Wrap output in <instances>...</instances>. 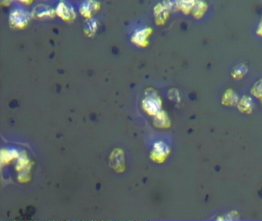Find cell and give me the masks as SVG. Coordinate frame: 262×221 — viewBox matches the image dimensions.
<instances>
[{
  "instance_id": "2",
  "label": "cell",
  "mask_w": 262,
  "mask_h": 221,
  "mask_svg": "<svg viewBox=\"0 0 262 221\" xmlns=\"http://www.w3.org/2000/svg\"><path fill=\"white\" fill-rule=\"evenodd\" d=\"M56 16L66 22H72L77 18V14L74 8L66 1H60L55 7Z\"/></svg>"
},
{
  "instance_id": "9",
  "label": "cell",
  "mask_w": 262,
  "mask_h": 221,
  "mask_svg": "<svg viewBox=\"0 0 262 221\" xmlns=\"http://www.w3.org/2000/svg\"><path fill=\"white\" fill-rule=\"evenodd\" d=\"M98 29V22L97 20L92 19V20H87V22L85 24L84 33L88 37H93L96 34L97 31Z\"/></svg>"
},
{
  "instance_id": "6",
  "label": "cell",
  "mask_w": 262,
  "mask_h": 221,
  "mask_svg": "<svg viewBox=\"0 0 262 221\" xmlns=\"http://www.w3.org/2000/svg\"><path fill=\"white\" fill-rule=\"evenodd\" d=\"M170 13L171 12L165 6L163 2H159V3L156 4L153 9L155 24L159 26L166 25V22L169 19Z\"/></svg>"
},
{
  "instance_id": "14",
  "label": "cell",
  "mask_w": 262,
  "mask_h": 221,
  "mask_svg": "<svg viewBox=\"0 0 262 221\" xmlns=\"http://www.w3.org/2000/svg\"><path fill=\"white\" fill-rule=\"evenodd\" d=\"M18 1H20L22 3L25 4V5H29L33 2L34 0H18Z\"/></svg>"
},
{
  "instance_id": "12",
  "label": "cell",
  "mask_w": 262,
  "mask_h": 221,
  "mask_svg": "<svg viewBox=\"0 0 262 221\" xmlns=\"http://www.w3.org/2000/svg\"><path fill=\"white\" fill-rule=\"evenodd\" d=\"M256 34H257L258 36L262 37V19H261L260 22H259V25H258L257 30H256Z\"/></svg>"
},
{
  "instance_id": "10",
  "label": "cell",
  "mask_w": 262,
  "mask_h": 221,
  "mask_svg": "<svg viewBox=\"0 0 262 221\" xmlns=\"http://www.w3.org/2000/svg\"><path fill=\"white\" fill-rule=\"evenodd\" d=\"M198 0H181L180 11L185 15L191 14Z\"/></svg>"
},
{
  "instance_id": "7",
  "label": "cell",
  "mask_w": 262,
  "mask_h": 221,
  "mask_svg": "<svg viewBox=\"0 0 262 221\" xmlns=\"http://www.w3.org/2000/svg\"><path fill=\"white\" fill-rule=\"evenodd\" d=\"M208 9H209V5L207 2L204 0H198V2L194 5V9L191 12V15L195 20H202L207 13Z\"/></svg>"
},
{
  "instance_id": "1",
  "label": "cell",
  "mask_w": 262,
  "mask_h": 221,
  "mask_svg": "<svg viewBox=\"0 0 262 221\" xmlns=\"http://www.w3.org/2000/svg\"><path fill=\"white\" fill-rule=\"evenodd\" d=\"M31 19V13H28L25 9H13L11 11L9 16V26L15 30H23L29 25Z\"/></svg>"
},
{
  "instance_id": "11",
  "label": "cell",
  "mask_w": 262,
  "mask_h": 221,
  "mask_svg": "<svg viewBox=\"0 0 262 221\" xmlns=\"http://www.w3.org/2000/svg\"><path fill=\"white\" fill-rule=\"evenodd\" d=\"M180 2L181 0H163V3L171 13H176L180 10Z\"/></svg>"
},
{
  "instance_id": "13",
  "label": "cell",
  "mask_w": 262,
  "mask_h": 221,
  "mask_svg": "<svg viewBox=\"0 0 262 221\" xmlns=\"http://www.w3.org/2000/svg\"><path fill=\"white\" fill-rule=\"evenodd\" d=\"M13 2V0H1V5L4 7H9Z\"/></svg>"
},
{
  "instance_id": "3",
  "label": "cell",
  "mask_w": 262,
  "mask_h": 221,
  "mask_svg": "<svg viewBox=\"0 0 262 221\" xmlns=\"http://www.w3.org/2000/svg\"><path fill=\"white\" fill-rule=\"evenodd\" d=\"M31 16L33 20H53L56 16V13H55V9L51 7L50 5L39 4L32 9Z\"/></svg>"
},
{
  "instance_id": "4",
  "label": "cell",
  "mask_w": 262,
  "mask_h": 221,
  "mask_svg": "<svg viewBox=\"0 0 262 221\" xmlns=\"http://www.w3.org/2000/svg\"><path fill=\"white\" fill-rule=\"evenodd\" d=\"M101 3L97 0H86L81 4L79 13L86 20H92L101 9Z\"/></svg>"
},
{
  "instance_id": "5",
  "label": "cell",
  "mask_w": 262,
  "mask_h": 221,
  "mask_svg": "<svg viewBox=\"0 0 262 221\" xmlns=\"http://www.w3.org/2000/svg\"><path fill=\"white\" fill-rule=\"evenodd\" d=\"M153 32V29L152 27H144L141 29H137L136 32H134L133 35L131 38V41L133 44L142 48L148 46V40L151 35Z\"/></svg>"
},
{
  "instance_id": "8",
  "label": "cell",
  "mask_w": 262,
  "mask_h": 221,
  "mask_svg": "<svg viewBox=\"0 0 262 221\" xmlns=\"http://www.w3.org/2000/svg\"><path fill=\"white\" fill-rule=\"evenodd\" d=\"M248 71V67L246 63H241L240 64L234 67L233 69L232 70L231 75L233 77L234 79L240 80L242 79L244 75H246Z\"/></svg>"
}]
</instances>
